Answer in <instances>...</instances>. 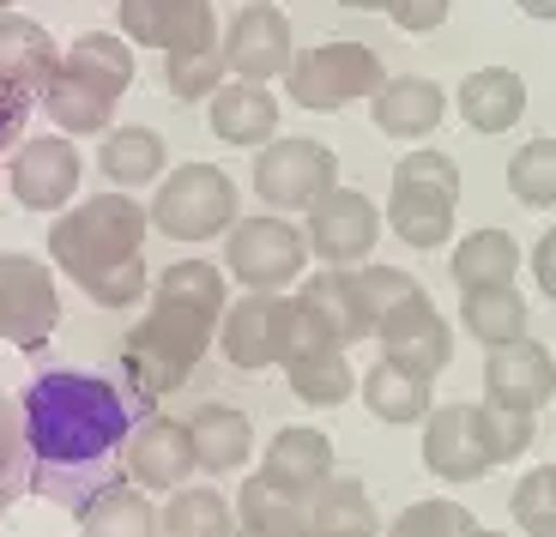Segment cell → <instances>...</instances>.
I'll list each match as a JSON object with an SVG mask.
<instances>
[{"label":"cell","mask_w":556,"mask_h":537,"mask_svg":"<svg viewBox=\"0 0 556 537\" xmlns=\"http://www.w3.org/2000/svg\"><path fill=\"white\" fill-rule=\"evenodd\" d=\"M308 532L315 537H381L388 525H381L376 501H369V489L357 477H327L308 489Z\"/></svg>","instance_id":"25"},{"label":"cell","mask_w":556,"mask_h":537,"mask_svg":"<svg viewBox=\"0 0 556 537\" xmlns=\"http://www.w3.org/2000/svg\"><path fill=\"white\" fill-rule=\"evenodd\" d=\"M152 296H169V303H194L206 308V315L224 320V308H230V284H224V272L212 260H176L157 272Z\"/></svg>","instance_id":"37"},{"label":"cell","mask_w":556,"mask_h":537,"mask_svg":"<svg viewBox=\"0 0 556 537\" xmlns=\"http://www.w3.org/2000/svg\"><path fill=\"white\" fill-rule=\"evenodd\" d=\"M79 176H85V157L67 133L18 139L7 152V188L25 212H67L73 193H79Z\"/></svg>","instance_id":"10"},{"label":"cell","mask_w":556,"mask_h":537,"mask_svg":"<svg viewBox=\"0 0 556 537\" xmlns=\"http://www.w3.org/2000/svg\"><path fill=\"white\" fill-rule=\"evenodd\" d=\"M381 85H388L381 55L351 37L320 42V49H296V61L285 67V97L308 115H339L351 103H363V97H376Z\"/></svg>","instance_id":"6"},{"label":"cell","mask_w":556,"mask_h":537,"mask_svg":"<svg viewBox=\"0 0 556 537\" xmlns=\"http://www.w3.org/2000/svg\"><path fill=\"white\" fill-rule=\"evenodd\" d=\"M459 327L472 332L484 350L515 345V338H527V296H520L515 284L466 290V296H459Z\"/></svg>","instance_id":"32"},{"label":"cell","mask_w":556,"mask_h":537,"mask_svg":"<svg viewBox=\"0 0 556 537\" xmlns=\"http://www.w3.org/2000/svg\"><path fill=\"white\" fill-rule=\"evenodd\" d=\"M532 278H539V290L556 303V230L539 235V248H532Z\"/></svg>","instance_id":"48"},{"label":"cell","mask_w":556,"mask_h":537,"mask_svg":"<svg viewBox=\"0 0 556 537\" xmlns=\"http://www.w3.org/2000/svg\"><path fill=\"white\" fill-rule=\"evenodd\" d=\"M212 338H218V315H206V308H194V303L152 296V315L127 332L122 369L146 399H157V393H176V386L194 374V362L212 350Z\"/></svg>","instance_id":"4"},{"label":"cell","mask_w":556,"mask_h":537,"mask_svg":"<svg viewBox=\"0 0 556 537\" xmlns=\"http://www.w3.org/2000/svg\"><path fill=\"white\" fill-rule=\"evenodd\" d=\"M527 18H556V0H515Z\"/></svg>","instance_id":"49"},{"label":"cell","mask_w":556,"mask_h":537,"mask_svg":"<svg viewBox=\"0 0 556 537\" xmlns=\"http://www.w3.org/2000/svg\"><path fill=\"white\" fill-rule=\"evenodd\" d=\"M381 212H376V200L369 193H357V188H333V193H320L315 206H308V223H303V235H308V254L315 260H327V266H363L369 254H376V242H381Z\"/></svg>","instance_id":"12"},{"label":"cell","mask_w":556,"mask_h":537,"mask_svg":"<svg viewBox=\"0 0 556 537\" xmlns=\"http://www.w3.org/2000/svg\"><path fill=\"white\" fill-rule=\"evenodd\" d=\"M61 67L85 73L91 85L122 97L127 85H134V42H127L122 30H85V37H73L67 49H61Z\"/></svg>","instance_id":"34"},{"label":"cell","mask_w":556,"mask_h":537,"mask_svg":"<svg viewBox=\"0 0 556 537\" xmlns=\"http://www.w3.org/2000/svg\"><path fill=\"white\" fill-rule=\"evenodd\" d=\"M459 290H490V284H515L520 272V242L508 230H472L454 242V260H447Z\"/></svg>","instance_id":"31"},{"label":"cell","mask_w":556,"mask_h":537,"mask_svg":"<svg viewBox=\"0 0 556 537\" xmlns=\"http://www.w3.org/2000/svg\"><path fill=\"white\" fill-rule=\"evenodd\" d=\"M333 188H339V157L320 139H273V145L254 152V193L273 212H308Z\"/></svg>","instance_id":"9"},{"label":"cell","mask_w":556,"mask_h":537,"mask_svg":"<svg viewBox=\"0 0 556 537\" xmlns=\"http://www.w3.org/2000/svg\"><path fill=\"white\" fill-rule=\"evenodd\" d=\"M237 181L224 176L218 164H176L152 193V223L169 242H212L218 230L237 223Z\"/></svg>","instance_id":"7"},{"label":"cell","mask_w":556,"mask_h":537,"mask_svg":"<svg viewBox=\"0 0 556 537\" xmlns=\"http://www.w3.org/2000/svg\"><path fill=\"white\" fill-rule=\"evenodd\" d=\"M351 278V296H357L363 320H369V338H376V327L388 315H400L412 296H424V284H417L412 272H400V266H376V260H363V266H345Z\"/></svg>","instance_id":"36"},{"label":"cell","mask_w":556,"mask_h":537,"mask_svg":"<svg viewBox=\"0 0 556 537\" xmlns=\"http://www.w3.org/2000/svg\"><path fill=\"white\" fill-rule=\"evenodd\" d=\"M388 18L405 37H430L447 25V0H388Z\"/></svg>","instance_id":"47"},{"label":"cell","mask_w":556,"mask_h":537,"mask_svg":"<svg viewBox=\"0 0 556 537\" xmlns=\"http://www.w3.org/2000/svg\"><path fill=\"white\" fill-rule=\"evenodd\" d=\"M357 393H363V405H369V417H381V423H424V417L435 411L430 381H417L412 369H400V362H388V357L363 374Z\"/></svg>","instance_id":"30"},{"label":"cell","mask_w":556,"mask_h":537,"mask_svg":"<svg viewBox=\"0 0 556 537\" xmlns=\"http://www.w3.org/2000/svg\"><path fill=\"white\" fill-rule=\"evenodd\" d=\"M188 429H194L200 471H212V477H230V471H242L254 459V423L237 405H206Z\"/></svg>","instance_id":"28"},{"label":"cell","mask_w":556,"mask_h":537,"mask_svg":"<svg viewBox=\"0 0 556 537\" xmlns=\"http://www.w3.org/2000/svg\"><path fill=\"white\" fill-rule=\"evenodd\" d=\"M224 79H230L224 49H176V55H164V85H169V97H181V103L212 97Z\"/></svg>","instance_id":"41"},{"label":"cell","mask_w":556,"mask_h":537,"mask_svg":"<svg viewBox=\"0 0 556 537\" xmlns=\"http://www.w3.org/2000/svg\"><path fill=\"white\" fill-rule=\"evenodd\" d=\"M237 537H315L308 532V496L254 471L237 496Z\"/></svg>","instance_id":"19"},{"label":"cell","mask_w":556,"mask_h":537,"mask_svg":"<svg viewBox=\"0 0 556 537\" xmlns=\"http://www.w3.org/2000/svg\"><path fill=\"white\" fill-rule=\"evenodd\" d=\"M98 169L110 188L134 193V188H152L164 181V139L152 127H110L98 145Z\"/></svg>","instance_id":"27"},{"label":"cell","mask_w":556,"mask_h":537,"mask_svg":"<svg viewBox=\"0 0 556 537\" xmlns=\"http://www.w3.org/2000/svg\"><path fill=\"white\" fill-rule=\"evenodd\" d=\"M164 7H169V0H164Z\"/></svg>","instance_id":"54"},{"label":"cell","mask_w":556,"mask_h":537,"mask_svg":"<svg viewBox=\"0 0 556 537\" xmlns=\"http://www.w3.org/2000/svg\"><path fill=\"white\" fill-rule=\"evenodd\" d=\"M490 537H502V532H490Z\"/></svg>","instance_id":"53"},{"label":"cell","mask_w":556,"mask_h":537,"mask_svg":"<svg viewBox=\"0 0 556 537\" xmlns=\"http://www.w3.org/2000/svg\"><path fill=\"white\" fill-rule=\"evenodd\" d=\"M164 537H237V508L206 483H181L164 508Z\"/></svg>","instance_id":"35"},{"label":"cell","mask_w":556,"mask_h":537,"mask_svg":"<svg viewBox=\"0 0 556 537\" xmlns=\"http://www.w3.org/2000/svg\"><path fill=\"white\" fill-rule=\"evenodd\" d=\"M424 465L442 483H478L496 471V453L484 442V405H435L424 417Z\"/></svg>","instance_id":"13"},{"label":"cell","mask_w":556,"mask_h":537,"mask_svg":"<svg viewBox=\"0 0 556 537\" xmlns=\"http://www.w3.org/2000/svg\"><path fill=\"white\" fill-rule=\"evenodd\" d=\"M85 537H164V513L152 508V496L139 483H103L91 489L79 508Z\"/></svg>","instance_id":"23"},{"label":"cell","mask_w":556,"mask_h":537,"mask_svg":"<svg viewBox=\"0 0 556 537\" xmlns=\"http://www.w3.org/2000/svg\"><path fill=\"white\" fill-rule=\"evenodd\" d=\"M146 230H152V212L139 206L134 193H91V200H73L67 212H55V230H49V260L85 284V278L110 272V266L139 260L146 248Z\"/></svg>","instance_id":"2"},{"label":"cell","mask_w":556,"mask_h":537,"mask_svg":"<svg viewBox=\"0 0 556 537\" xmlns=\"http://www.w3.org/2000/svg\"><path fill=\"white\" fill-rule=\"evenodd\" d=\"M115 18L134 49H164V0H115Z\"/></svg>","instance_id":"45"},{"label":"cell","mask_w":556,"mask_h":537,"mask_svg":"<svg viewBox=\"0 0 556 537\" xmlns=\"http://www.w3.org/2000/svg\"><path fill=\"white\" fill-rule=\"evenodd\" d=\"M122 465H127V483L176 496L181 483H188V477L200 471L194 429H188V423H169V417H146L139 429H127V442H122Z\"/></svg>","instance_id":"15"},{"label":"cell","mask_w":556,"mask_h":537,"mask_svg":"<svg viewBox=\"0 0 556 537\" xmlns=\"http://www.w3.org/2000/svg\"><path fill=\"white\" fill-rule=\"evenodd\" d=\"M508 188H515V200L532 206V212L556 206V139L551 133L527 139V145L508 157Z\"/></svg>","instance_id":"40"},{"label":"cell","mask_w":556,"mask_h":537,"mask_svg":"<svg viewBox=\"0 0 556 537\" xmlns=\"http://www.w3.org/2000/svg\"><path fill=\"white\" fill-rule=\"evenodd\" d=\"M55 327H61L55 272L30 254H0V338L13 350H37L49 345Z\"/></svg>","instance_id":"11"},{"label":"cell","mask_w":556,"mask_h":537,"mask_svg":"<svg viewBox=\"0 0 556 537\" xmlns=\"http://www.w3.org/2000/svg\"><path fill=\"white\" fill-rule=\"evenodd\" d=\"M320 345H327V332L308 320L296 290L291 296L285 290H242L218 320V350L230 369H285L291 357L320 350Z\"/></svg>","instance_id":"3"},{"label":"cell","mask_w":556,"mask_h":537,"mask_svg":"<svg viewBox=\"0 0 556 537\" xmlns=\"http://www.w3.org/2000/svg\"><path fill=\"white\" fill-rule=\"evenodd\" d=\"M369 110H376V127L388 139H430L435 127H442V115H447V91L435 79H388L376 97H369Z\"/></svg>","instance_id":"20"},{"label":"cell","mask_w":556,"mask_h":537,"mask_svg":"<svg viewBox=\"0 0 556 537\" xmlns=\"http://www.w3.org/2000/svg\"><path fill=\"white\" fill-rule=\"evenodd\" d=\"M224 67L230 79H254V85H273L285 79V67L296 61V42H291V18L278 13L273 0H249L230 25H224Z\"/></svg>","instance_id":"14"},{"label":"cell","mask_w":556,"mask_h":537,"mask_svg":"<svg viewBox=\"0 0 556 537\" xmlns=\"http://www.w3.org/2000/svg\"><path fill=\"white\" fill-rule=\"evenodd\" d=\"M339 7H351V13H388V0H339Z\"/></svg>","instance_id":"50"},{"label":"cell","mask_w":556,"mask_h":537,"mask_svg":"<svg viewBox=\"0 0 556 537\" xmlns=\"http://www.w3.org/2000/svg\"><path fill=\"white\" fill-rule=\"evenodd\" d=\"M0 13H13V0H0Z\"/></svg>","instance_id":"52"},{"label":"cell","mask_w":556,"mask_h":537,"mask_svg":"<svg viewBox=\"0 0 556 537\" xmlns=\"http://www.w3.org/2000/svg\"><path fill=\"white\" fill-rule=\"evenodd\" d=\"M25 417H30V442L37 459L55 471H79L110 459L127 442V405L122 386L85 369H49L25 386Z\"/></svg>","instance_id":"1"},{"label":"cell","mask_w":556,"mask_h":537,"mask_svg":"<svg viewBox=\"0 0 556 537\" xmlns=\"http://www.w3.org/2000/svg\"><path fill=\"white\" fill-rule=\"evenodd\" d=\"M206 122L218 133V145H242V152H261L266 139L278 133V97L254 79H224L206 97Z\"/></svg>","instance_id":"18"},{"label":"cell","mask_w":556,"mask_h":537,"mask_svg":"<svg viewBox=\"0 0 556 537\" xmlns=\"http://www.w3.org/2000/svg\"><path fill=\"white\" fill-rule=\"evenodd\" d=\"M285 381H291V393L303 405H315V411H333V405H345L351 393H357V374H351L345 350H333V345L291 357L285 362Z\"/></svg>","instance_id":"33"},{"label":"cell","mask_w":556,"mask_h":537,"mask_svg":"<svg viewBox=\"0 0 556 537\" xmlns=\"http://www.w3.org/2000/svg\"><path fill=\"white\" fill-rule=\"evenodd\" d=\"M7 508H13V489H7V483H0V520H7Z\"/></svg>","instance_id":"51"},{"label":"cell","mask_w":556,"mask_h":537,"mask_svg":"<svg viewBox=\"0 0 556 537\" xmlns=\"http://www.w3.org/2000/svg\"><path fill=\"white\" fill-rule=\"evenodd\" d=\"M30 110H37V91H25V85H7V79H0V152H13L18 139H25Z\"/></svg>","instance_id":"46"},{"label":"cell","mask_w":556,"mask_h":537,"mask_svg":"<svg viewBox=\"0 0 556 537\" xmlns=\"http://www.w3.org/2000/svg\"><path fill=\"white\" fill-rule=\"evenodd\" d=\"M527 115V79L515 67H478L459 79V122L472 133H508Z\"/></svg>","instance_id":"21"},{"label":"cell","mask_w":556,"mask_h":537,"mask_svg":"<svg viewBox=\"0 0 556 537\" xmlns=\"http://www.w3.org/2000/svg\"><path fill=\"white\" fill-rule=\"evenodd\" d=\"M556 399V357L539 338H515L484 357V405H508V411H532Z\"/></svg>","instance_id":"17"},{"label":"cell","mask_w":556,"mask_h":537,"mask_svg":"<svg viewBox=\"0 0 556 537\" xmlns=\"http://www.w3.org/2000/svg\"><path fill=\"white\" fill-rule=\"evenodd\" d=\"M381 537H490V532L478 525V513H466L459 501L424 496V501H412Z\"/></svg>","instance_id":"38"},{"label":"cell","mask_w":556,"mask_h":537,"mask_svg":"<svg viewBox=\"0 0 556 537\" xmlns=\"http://www.w3.org/2000/svg\"><path fill=\"white\" fill-rule=\"evenodd\" d=\"M376 345H381V357L400 362V369H412L417 381H435V374L454 362V327L435 315L430 290H424V296H412L400 315L381 320V327H376Z\"/></svg>","instance_id":"16"},{"label":"cell","mask_w":556,"mask_h":537,"mask_svg":"<svg viewBox=\"0 0 556 537\" xmlns=\"http://www.w3.org/2000/svg\"><path fill=\"white\" fill-rule=\"evenodd\" d=\"M30 477H37V442H30V417H25V399H7L0 393V483L25 496Z\"/></svg>","instance_id":"39"},{"label":"cell","mask_w":556,"mask_h":537,"mask_svg":"<svg viewBox=\"0 0 556 537\" xmlns=\"http://www.w3.org/2000/svg\"><path fill=\"white\" fill-rule=\"evenodd\" d=\"M296 303H303L308 320L327 332V345L351 350V345H363V338H369V320H363L357 296H351L345 266H327V272H315L303 290H296Z\"/></svg>","instance_id":"26"},{"label":"cell","mask_w":556,"mask_h":537,"mask_svg":"<svg viewBox=\"0 0 556 537\" xmlns=\"http://www.w3.org/2000/svg\"><path fill=\"white\" fill-rule=\"evenodd\" d=\"M508 513H515V525L527 537H556V459L539 465V471H527V477L515 483Z\"/></svg>","instance_id":"42"},{"label":"cell","mask_w":556,"mask_h":537,"mask_svg":"<svg viewBox=\"0 0 556 537\" xmlns=\"http://www.w3.org/2000/svg\"><path fill=\"white\" fill-rule=\"evenodd\" d=\"M61 67V42L25 13H0V79L25 85V91L42 97V85L55 79Z\"/></svg>","instance_id":"24"},{"label":"cell","mask_w":556,"mask_h":537,"mask_svg":"<svg viewBox=\"0 0 556 537\" xmlns=\"http://www.w3.org/2000/svg\"><path fill=\"white\" fill-rule=\"evenodd\" d=\"M37 103H42V115H49L61 133L85 139V133H110V127H115V103H122V97L103 91V85H91L85 73H73V67H55V79L42 85Z\"/></svg>","instance_id":"22"},{"label":"cell","mask_w":556,"mask_h":537,"mask_svg":"<svg viewBox=\"0 0 556 537\" xmlns=\"http://www.w3.org/2000/svg\"><path fill=\"white\" fill-rule=\"evenodd\" d=\"M484 405V399H478ZM532 435H539V423H532V411H508V405H484V442L490 453H496V465H508V459H520L532 447Z\"/></svg>","instance_id":"43"},{"label":"cell","mask_w":556,"mask_h":537,"mask_svg":"<svg viewBox=\"0 0 556 537\" xmlns=\"http://www.w3.org/2000/svg\"><path fill=\"white\" fill-rule=\"evenodd\" d=\"M454 206H459V164L435 145H417L393 164V193H388V230L412 248H442L454 242Z\"/></svg>","instance_id":"5"},{"label":"cell","mask_w":556,"mask_h":537,"mask_svg":"<svg viewBox=\"0 0 556 537\" xmlns=\"http://www.w3.org/2000/svg\"><path fill=\"white\" fill-rule=\"evenodd\" d=\"M266 477H278V483H291V489H315V483H327L333 477V442L320 435V429H303V423H291V429H278L273 442H266Z\"/></svg>","instance_id":"29"},{"label":"cell","mask_w":556,"mask_h":537,"mask_svg":"<svg viewBox=\"0 0 556 537\" xmlns=\"http://www.w3.org/2000/svg\"><path fill=\"white\" fill-rule=\"evenodd\" d=\"M308 266V235L285 218H237L224 242V272L242 290H291Z\"/></svg>","instance_id":"8"},{"label":"cell","mask_w":556,"mask_h":537,"mask_svg":"<svg viewBox=\"0 0 556 537\" xmlns=\"http://www.w3.org/2000/svg\"><path fill=\"white\" fill-rule=\"evenodd\" d=\"M79 290L98 308H134L139 296H152V278H146V260H127V266H110V272L85 278Z\"/></svg>","instance_id":"44"}]
</instances>
